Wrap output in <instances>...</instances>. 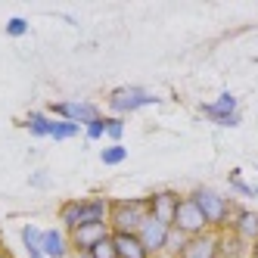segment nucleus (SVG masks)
Returning <instances> with one entry per match:
<instances>
[{"mask_svg":"<svg viewBox=\"0 0 258 258\" xmlns=\"http://www.w3.org/2000/svg\"><path fill=\"white\" fill-rule=\"evenodd\" d=\"M109 209H112V199L106 196H84V199H69L59 206L56 218H59V227L66 233H75L78 227L87 224H109Z\"/></svg>","mask_w":258,"mask_h":258,"instance_id":"nucleus-1","label":"nucleus"},{"mask_svg":"<svg viewBox=\"0 0 258 258\" xmlns=\"http://www.w3.org/2000/svg\"><path fill=\"white\" fill-rule=\"evenodd\" d=\"M187 196L199 206V212L206 215V221H209V227H212V230L221 233V230H227V227H230L236 206H233V202H230L224 193H218L215 187H206V183H199V187H193Z\"/></svg>","mask_w":258,"mask_h":258,"instance_id":"nucleus-2","label":"nucleus"},{"mask_svg":"<svg viewBox=\"0 0 258 258\" xmlns=\"http://www.w3.org/2000/svg\"><path fill=\"white\" fill-rule=\"evenodd\" d=\"M146 218H150L146 196L112 199V209H109V230H112V233H137Z\"/></svg>","mask_w":258,"mask_h":258,"instance_id":"nucleus-3","label":"nucleus"},{"mask_svg":"<svg viewBox=\"0 0 258 258\" xmlns=\"http://www.w3.org/2000/svg\"><path fill=\"white\" fill-rule=\"evenodd\" d=\"M159 103H162V97L150 94V90L140 87V84H121L115 90H109V97H106V106L115 118H124V115L137 112L143 106H159Z\"/></svg>","mask_w":258,"mask_h":258,"instance_id":"nucleus-4","label":"nucleus"},{"mask_svg":"<svg viewBox=\"0 0 258 258\" xmlns=\"http://www.w3.org/2000/svg\"><path fill=\"white\" fill-rule=\"evenodd\" d=\"M47 112L53 118H66V121H75V124H90L94 118H103L100 112V106L97 103H87V100H56V103H50Z\"/></svg>","mask_w":258,"mask_h":258,"instance_id":"nucleus-5","label":"nucleus"},{"mask_svg":"<svg viewBox=\"0 0 258 258\" xmlns=\"http://www.w3.org/2000/svg\"><path fill=\"white\" fill-rule=\"evenodd\" d=\"M199 112L206 115L209 121H215L218 127H239V112H236V97L230 94V90H221L218 100L212 103H202L199 106Z\"/></svg>","mask_w":258,"mask_h":258,"instance_id":"nucleus-6","label":"nucleus"},{"mask_svg":"<svg viewBox=\"0 0 258 258\" xmlns=\"http://www.w3.org/2000/svg\"><path fill=\"white\" fill-rule=\"evenodd\" d=\"M171 227L180 230L183 236H199V233H209V230H212L209 221H206V215L199 212V206H196L190 196L180 199V209H177V215H174V224H171Z\"/></svg>","mask_w":258,"mask_h":258,"instance_id":"nucleus-7","label":"nucleus"},{"mask_svg":"<svg viewBox=\"0 0 258 258\" xmlns=\"http://www.w3.org/2000/svg\"><path fill=\"white\" fill-rule=\"evenodd\" d=\"M180 193L177 190H168V187H159V190H153L150 196H146V206H150V215L156 218V221H162V224H174V215H177V209H180Z\"/></svg>","mask_w":258,"mask_h":258,"instance_id":"nucleus-8","label":"nucleus"},{"mask_svg":"<svg viewBox=\"0 0 258 258\" xmlns=\"http://www.w3.org/2000/svg\"><path fill=\"white\" fill-rule=\"evenodd\" d=\"M106 236H112L109 224H87V227H78L75 233H69V246H72V255H87L97 243H103Z\"/></svg>","mask_w":258,"mask_h":258,"instance_id":"nucleus-9","label":"nucleus"},{"mask_svg":"<svg viewBox=\"0 0 258 258\" xmlns=\"http://www.w3.org/2000/svg\"><path fill=\"white\" fill-rule=\"evenodd\" d=\"M168 233H171V227L168 224H162V221H156L153 215L140 224V230H137V236L143 239V246H146V252H150L153 258H162V252H165V243H168Z\"/></svg>","mask_w":258,"mask_h":258,"instance_id":"nucleus-10","label":"nucleus"},{"mask_svg":"<svg viewBox=\"0 0 258 258\" xmlns=\"http://www.w3.org/2000/svg\"><path fill=\"white\" fill-rule=\"evenodd\" d=\"M177 258H221V236H218V230L190 236Z\"/></svg>","mask_w":258,"mask_h":258,"instance_id":"nucleus-11","label":"nucleus"},{"mask_svg":"<svg viewBox=\"0 0 258 258\" xmlns=\"http://www.w3.org/2000/svg\"><path fill=\"white\" fill-rule=\"evenodd\" d=\"M227 230H233L246 246H255L258 243V212L255 209H246V206H236L233 221H230Z\"/></svg>","mask_w":258,"mask_h":258,"instance_id":"nucleus-12","label":"nucleus"},{"mask_svg":"<svg viewBox=\"0 0 258 258\" xmlns=\"http://www.w3.org/2000/svg\"><path fill=\"white\" fill-rule=\"evenodd\" d=\"M44 255L47 258H72L69 233L62 227H47L44 230Z\"/></svg>","mask_w":258,"mask_h":258,"instance_id":"nucleus-13","label":"nucleus"},{"mask_svg":"<svg viewBox=\"0 0 258 258\" xmlns=\"http://www.w3.org/2000/svg\"><path fill=\"white\" fill-rule=\"evenodd\" d=\"M112 243L118 249V258H153L137 233H112Z\"/></svg>","mask_w":258,"mask_h":258,"instance_id":"nucleus-14","label":"nucleus"},{"mask_svg":"<svg viewBox=\"0 0 258 258\" xmlns=\"http://www.w3.org/2000/svg\"><path fill=\"white\" fill-rule=\"evenodd\" d=\"M22 127L31 137H53V115L44 112V109H34L22 118Z\"/></svg>","mask_w":258,"mask_h":258,"instance_id":"nucleus-15","label":"nucleus"},{"mask_svg":"<svg viewBox=\"0 0 258 258\" xmlns=\"http://www.w3.org/2000/svg\"><path fill=\"white\" fill-rule=\"evenodd\" d=\"M19 239H22V246L28 252V258H47L44 255V227L38 224H25L19 230Z\"/></svg>","mask_w":258,"mask_h":258,"instance_id":"nucleus-16","label":"nucleus"},{"mask_svg":"<svg viewBox=\"0 0 258 258\" xmlns=\"http://www.w3.org/2000/svg\"><path fill=\"white\" fill-rule=\"evenodd\" d=\"M218 236H221V258H249L252 246H246L233 230H221Z\"/></svg>","mask_w":258,"mask_h":258,"instance_id":"nucleus-17","label":"nucleus"},{"mask_svg":"<svg viewBox=\"0 0 258 258\" xmlns=\"http://www.w3.org/2000/svg\"><path fill=\"white\" fill-rule=\"evenodd\" d=\"M84 131L81 124H75V121H66V118H53V137L50 140H72V137H78Z\"/></svg>","mask_w":258,"mask_h":258,"instance_id":"nucleus-18","label":"nucleus"},{"mask_svg":"<svg viewBox=\"0 0 258 258\" xmlns=\"http://www.w3.org/2000/svg\"><path fill=\"white\" fill-rule=\"evenodd\" d=\"M124 159H127L124 143H112V146H106V150L100 153V162H103V165H109V168H112V165H121Z\"/></svg>","mask_w":258,"mask_h":258,"instance_id":"nucleus-19","label":"nucleus"},{"mask_svg":"<svg viewBox=\"0 0 258 258\" xmlns=\"http://www.w3.org/2000/svg\"><path fill=\"white\" fill-rule=\"evenodd\" d=\"M75 258H118V249H115V243H112V236H106L103 243H97L87 255H75Z\"/></svg>","mask_w":258,"mask_h":258,"instance_id":"nucleus-20","label":"nucleus"},{"mask_svg":"<svg viewBox=\"0 0 258 258\" xmlns=\"http://www.w3.org/2000/svg\"><path fill=\"white\" fill-rule=\"evenodd\" d=\"M227 183H230V190L236 193V196H243V199H255V187L252 183H246L243 177H239V171H230V177H227Z\"/></svg>","mask_w":258,"mask_h":258,"instance_id":"nucleus-21","label":"nucleus"},{"mask_svg":"<svg viewBox=\"0 0 258 258\" xmlns=\"http://www.w3.org/2000/svg\"><path fill=\"white\" fill-rule=\"evenodd\" d=\"M121 134H124V118L106 115V137L112 140V143H121Z\"/></svg>","mask_w":258,"mask_h":258,"instance_id":"nucleus-22","label":"nucleus"},{"mask_svg":"<svg viewBox=\"0 0 258 258\" xmlns=\"http://www.w3.org/2000/svg\"><path fill=\"white\" fill-rule=\"evenodd\" d=\"M10 38H22V34L28 31V19H22V16H13V19L7 22V28H4Z\"/></svg>","mask_w":258,"mask_h":258,"instance_id":"nucleus-23","label":"nucleus"},{"mask_svg":"<svg viewBox=\"0 0 258 258\" xmlns=\"http://www.w3.org/2000/svg\"><path fill=\"white\" fill-rule=\"evenodd\" d=\"M84 134H87L90 140H100V137H106V115H103V118H94L90 124H84Z\"/></svg>","mask_w":258,"mask_h":258,"instance_id":"nucleus-24","label":"nucleus"},{"mask_svg":"<svg viewBox=\"0 0 258 258\" xmlns=\"http://www.w3.org/2000/svg\"><path fill=\"white\" fill-rule=\"evenodd\" d=\"M28 183H31L34 190H47V187H50V174H47V168H44V171H34Z\"/></svg>","mask_w":258,"mask_h":258,"instance_id":"nucleus-25","label":"nucleus"},{"mask_svg":"<svg viewBox=\"0 0 258 258\" xmlns=\"http://www.w3.org/2000/svg\"><path fill=\"white\" fill-rule=\"evenodd\" d=\"M249 258H258V243H255V246L249 249Z\"/></svg>","mask_w":258,"mask_h":258,"instance_id":"nucleus-26","label":"nucleus"},{"mask_svg":"<svg viewBox=\"0 0 258 258\" xmlns=\"http://www.w3.org/2000/svg\"><path fill=\"white\" fill-rule=\"evenodd\" d=\"M0 258H13V255H7V252H4V249H0Z\"/></svg>","mask_w":258,"mask_h":258,"instance_id":"nucleus-27","label":"nucleus"},{"mask_svg":"<svg viewBox=\"0 0 258 258\" xmlns=\"http://www.w3.org/2000/svg\"><path fill=\"white\" fill-rule=\"evenodd\" d=\"M255 199H258V187H255Z\"/></svg>","mask_w":258,"mask_h":258,"instance_id":"nucleus-28","label":"nucleus"}]
</instances>
